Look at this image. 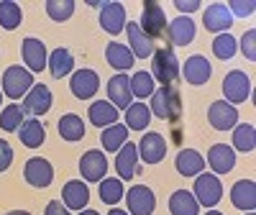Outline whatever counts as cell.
<instances>
[{
	"mask_svg": "<svg viewBox=\"0 0 256 215\" xmlns=\"http://www.w3.org/2000/svg\"><path fill=\"white\" fill-rule=\"evenodd\" d=\"M208 164L216 174H228V172L236 166V152L226 144H216V146H210V152H208Z\"/></svg>",
	"mask_w": 256,
	"mask_h": 215,
	"instance_id": "obj_23",
	"label": "cell"
},
{
	"mask_svg": "<svg viewBox=\"0 0 256 215\" xmlns=\"http://www.w3.org/2000/svg\"><path fill=\"white\" fill-rule=\"evenodd\" d=\"M246 215H256V212H246Z\"/></svg>",
	"mask_w": 256,
	"mask_h": 215,
	"instance_id": "obj_51",
	"label": "cell"
},
{
	"mask_svg": "<svg viewBox=\"0 0 256 215\" xmlns=\"http://www.w3.org/2000/svg\"><path fill=\"white\" fill-rule=\"evenodd\" d=\"M138 148V159H144V164H159L166 156V141L162 134H144V138L136 144Z\"/></svg>",
	"mask_w": 256,
	"mask_h": 215,
	"instance_id": "obj_17",
	"label": "cell"
},
{
	"mask_svg": "<svg viewBox=\"0 0 256 215\" xmlns=\"http://www.w3.org/2000/svg\"><path fill=\"white\" fill-rule=\"evenodd\" d=\"M169 212L172 215H200V205L190 190H177L169 198Z\"/></svg>",
	"mask_w": 256,
	"mask_h": 215,
	"instance_id": "obj_29",
	"label": "cell"
},
{
	"mask_svg": "<svg viewBox=\"0 0 256 215\" xmlns=\"http://www.w3.org/2000/svg\"><path fill=\"white\" fill-rule=\"evenodd\" d=\"M80 174L84 177V182H102L108 174V159L100 148H90L84 152L80 159Z\"/></svg>",
	"mask_w": 256,
	"mask_h": 215,
	"instance_id": "obj_8",
	"label": "cell"
},
{
	"mask_svg": "<svg viewBox=\"0 0 256 215\" xmlns=\"http://www.w3.org/2000/svg\"><path fill=\"white\" fill-rule=\"evenodd\" d=\"M208 120L216 131H230V128L238 126V110L236 105H230L226 100H216L208 108Z\"/></svg>",
	"mask_w": 256,
	"mask_h": 215,
	"instance_id": "obj_9",
	"label": "cell"
},
{
	"mask_svg": "<svg viewBox=\"0 0 256 215\" xmlns=\"http://www.w3.org/2000/svg\"><path fill=\"white\" fill-rule=\"evenodd\" d=\"M116 172H118V180H120V182L136 177L138 172H141V166H138V148H136V144L126 141V144L118 148V154H116Z\"/></svg>",
	"mask_w": 256,
	"mask_h": 215,
	"instance_id": "obj_13",
	"label": "cell"
},
{
	"mask_svg": "<svg viewBox=\"0 0 256 215\" xmlns=\"http://www.w3.org/2000/svg\"><path fill=\"white\" fill-rule=\"evenodd\" d=\"M192 195H195L198 205L216 208L223 198V184H220L218 174H198L195 187H192Z\"/></svg>",
	"mask_w": 256,
	"mask_h": 215,
	"instance_id": "obj_4",
	"label": "cell"
},
{
	"mask_svg": "<svg viewBox=\"0 0 256 215\" xmlns=\"http://www.w3.org/2000/svg\"><path fill=\"white\" fill-rule=\"evenodd\" d=\"M180 74H184V80L190 84H205L212 74V67H210V62L205 56L195 54V56H190L184 62V67H180Z\"/></svg>",
	"mask_w": 256,
	"mask_h": 215,
	"instance_id": "obj_22",
	"label": "cell"
},
{
	"mask_svg": "<svg viewBox=\"0 0 256 215\" xmlns=\"http://www.w3.org/2000/svg\"><path fill=\"white\" fill-rule=\"evenodd\" d=\"M52 102H54V98H52V90L46 88V84H34V88L28 90V95L24 98V113L38 118V116L49 113Z\"/></svg>",
	"mask_w": 256,
	"mask_h": 215,
	"instance_id": "obj_18",
	"label": "cell"
},
{
	"mask_svg": "<svg viewBox=\"0 0 256 215\" xmlns=\"http://www.w3.org/2000/svg\"><path fill=\"white\" fill-rule=\"evenodd\" d=\"M230 16H238V18H246V16H254L256 10V3L254 0H230V3H226Z\"/></svg>",
	"mask_w": 256,
	"mask_h": 215,
	"instance_id": "obj_41",
	"label": "cell"
},
{
	"mask_svg": "<svg viewBox=\"0 0 256 215\" xmlns=\"http://www.w3.org/2000/svg\"><path fill=\"white\" fill-rule=\"evenodd\" d=\"M154 90H156V82H154V77L148 74V72H136V74L131 77V95L138 98L141 102H144L146 98H152Z\"/></svg>",
	"mask_w": 256,
	"mask_h": 215,
	"instance_id": "obj_36",
	"label": "cell"
},
{
	"mask_svg": "<svg viewBox=\"0 0 256 215\" xmlns=\"http://www.w3.org/2000/svg\"><path fill=\"white\" fill-rule=\"evenodd\" d=\"M20 52H24V62H26V67L31 74L36 72H44L46 70V62H49V52L44 46V41L41 38H24V44H20Z\"/></svg>",
	"mask_w": 256,
	"mask_h": 215,
	"instance_id": "obj_11",
	"label": "cell"
},
{
	"mask_svg": "<svg viewBox=\"0 0 256 215\" xmlns=\"http://www.w3.org/2000/svg\"><path fill=\"white\" fill-rule=\"evenodd\" d=\"M74 0H46V13L52 20L62 24V20H70L72 13H74Z\"/></svg>",
	"mask_w": 256,
	"mask_h": 215,
	"instance_id": "obj_40",
	"label": "cell"
},
{
	"mask_svg": "<svg viewBox=\"0 0 256 215\" xmlns=\"http://www.w3.org/2000/svg\"><path fill=\"white\" fill-rule=\"evenodd\" d=\"M44 215H72L70 212V208L64 205L62 200H52L49 205H46V210H44Z\"/></svg>",
	"mask_w": 256,
	"mask_h": 215,
	"instance_id": "obj_44",
	"label": "cell"
},
{
	"mask_svg": "<svg viewBox=\"0 0 256 215\" xmlns=\"http://www.w3.org/2000/svg\"><path fill=\"white\" fill-rule=\"evenodd\" d=\"M24 180L31 184V187H38V190H44L54 182V166L49 159H41V156H34L26 162L24 166Z\"/></svg>",
	"mask_w": 256,
	"mask_h": 215,
	"instance_id": "obj_10",
	"label": "cell"
},
{
	"mask_svg": "<svg viewBox=\"0 0 256 215\" xmlns=\"http://www.w3.org/2000/svg\"><path fill=\"white\" fill-rule=\"evenodd\" d=\"M148 123H152V110H148V105H144L138 100V102H131L126 108V128L128 131H146Z\"/></svg>",
	"mask_w": 256,
	"mask_h": 215,
	"instance_id": "obj_30",
	"label": "cell"
},
{
	"mask_svg": "<svg viewBox=\"0 0 256 215\" xmlns=\"http://www.w3.org/2000/svg\"><path fill=\"white\" fill-rule=\"evenodd\" d=\"M108 215H128V212H126V210H120V208H113Z\"/></svg>",
	"mask_w": 256,
	"mask_h": 215,
	"instance_id": "obj_47",
	"label": "cell"
},
{
	"mask_svg": "<svg viewBox=\"0 0 256 215\" xmlns=\"http://www.w3.org/2000/svg\"><path fill=\"white\" fill-rule=\"evenodd\" d=\"M31 88H34V74L26 67L13 64V67H8L3 72V95H8L10 100L26 98Z\"/></svg>",
	"mask_w": 256,
	"mask_h": 215,
	"instance_id": "obj_3",
	"label": "cell"
},
{
	"mask_svg": "<svg viewBox=\"0 0 256 215\" xmlns=\"http://www.w3.org/2000/svg\"><path fill=\"white\" fill-rule=\"evenodd\" d=\"M62 202L67 205L70 210H84L90 202V190L82 180H70L67 184L62 187Z\"/></svg>",
	"mask_w": 256,
	"mask_h": 215,
	"instance_id": "obj_20",
	"label": "cell"
},
{
	"mask_svg": "<svg viewBox=\"0 0 256 215\" xmlns=\"http://www.w3.org/2000/svg\"><path fill=\"white\" fill-rule=\"evenodd\" d=\"M174 8L182 10V16H187L192 10H200V0H174Z\"/></svg>",
	"mask_w": 256,
	"mask_h": 215,
	"instance_id": "obj_45",
	"label": "cell"
},
{
	"mask_svg": "<svg viewBox=\"0 0 256 215\" xmlns=\"http://www.w3.org/2000/svg\"><path fill=\"white\" fill-rule=\"evenodd\" d=\"M10 164H13V146L6 138H0V174L8 172Z\"/></svg>",
	"mask_w": 256,
	"mask_h": 215,
	"instance_id": "obj_43",
	"label": "cell"
},
{
	"mask_svg": "<svg viewBox=\"0 0 256 215\" xmlns=\"http://www.w3.org/2000/svg\"><path fill=\"white\" fill-rule=\"evenodd\" d=\"M205 215H226V212H218V210H208Z\"/></svg>",
	"mask_w": 256,
	"mask_h": 215,
	"instance_id": "obj_49",
	"label": "cell"
},
{
	"mask_svg": "<svg viewBox=\"0 0 256 215\" xmlns=\"http://www.w3.org/2000/svg\"><path fill=\"white\" fill-rule=\"evenodd\" d=\"M202 26L208 28V31H212V34H228L230 31V26H233V16H230V10H228V6L226 3H212V6H208L205 10H202Z\"/></svg>",
	"mask_w": 256,
	"mask_h": 215,
	"instance_id": "obj_12",
	"label": "cell"
},
{
	"mask_svg": "<svg viewBox=\"0 0 256 215\" xmlns=\"http://www.w3.org/2000/svg\"><path fill=\"white\" fill-rule=\"evenodd\" d=\"M126 34H128V49H131L134 56L146 59L154 54V38H148L138 24H126Z\"/></svg>",
	"mask_w": 256,
	"mask_h": 215,
	"instance_id": "obj_24",
	"label": "cell"
},
{
	"mask_svg": "<svg viewBox=\"0 0 256 215\" xmlns=\"http://www.w3.org/2000/svg\"><path fill=\"white\" fill-rule=\"evenodd\" d=\"M174 166L182 177H198L205 169V159L200 156V152H195V148H182L174 159Z\"/></svg>",
	"mask_w": 256,
	"mask_h": 215,
	"instance_id": "obj_27",
	"label": "cell"
},
{
	"mask_svg": "<svg viewBox=\"0 0 256 215\" xmlns=\"http://www.w3.org/2000/svg\"><path fill=\"white\" fill-rule=\"evenodd\" d=\"M80 215H100L98 210H90V208H84V210H80Z\"/></svg>",
	"mask_w": 256,
	"mask_h": 215,
	"instance_id": "obj_46",
	"label": "cell"
},
{
	"mask_svg": "<svg viewBox=\"0 0 256 215\" xmlns=\"http://www.w3.org/2000/svg\"><path fill=\"white\" fill-rule=\"evenodd\" d=\"M18 138H20V144H24L26 148H38L41 144L46 141V128H44V123H41L38 118H26L24 123H20V128H18Z\"/></svg>",
	"mask_w": 256,
	"mask_h": 215,
	"instance_id": "obj_25",
	"label": "cell"
},
{
	"mask_svg": "<svg viewBox=\"0 0 256 215\" xmlns=\"http://www.w3.org/2000/svg\"><path fill=\"white\" fill-rule=\"evenodd\" d=\"M126 24L128 20H126V6L123 3H102L100 6V26H102L105 34L116 36L126 28Z\"/></svg>",
	"mask_w": 256,
	"mask_h": 215,
	"instance_id": "obj_19",
	"label": "cell"
},
{
	"mask_svg": "<svg viewBox=\"0 0 256 215\" xmlns=\"http://www.w3.org/2000/svg\"><path fill=\"white\" fill-rule=\"evenodd\" d=\"M88 113H90V123L98 126V128H108V126L118 123V116H120L108 100H98V102H92Z\"/></svg>",
	"mask_w": 256,
	"mask_h": 215,
	"instance_id": "obj_31",
	"label": "cell"
},
{
	"mask_svg": "<svg viewBox=\"0 0 256 215\" xmlns=\"http://www.w3.org/2000/svg\"><path fill=\"white\" fill-rule=\"evenodd\" d=\"M126 205H128V215H152L156 210V198L152 187L134 184L126 192Z\"/></svg>",
	"mask_w": 256,
	"mask_h": 215,
	"instance_id": "obj_7",
	"label": "cell"
},
{
	"mask_svg": "<svg viewBox=\"0 0 256 215\" xmlns=\"http://www.w3.org/2000/svg\"><path fill=\"white\" fill-rule=\"evenodd\" d=\"M24 20V10L13 0H0V28L6 31H16Z\"/></svg>",
	"mask_w": 256,
	"mask_h": 215,
	"instance_id": "obj_35",
	"label": "cell"
},
{
	"mask_svg": "<svg viewBox=\"0 0 256 215\" xmlns=\"http://www.w3.org/2000/svg\"><path fill=\"white\" fill-rule=\"evenodd\" d=\"M59 136L64 141H82L84 138V120L77 116V113H67V116H62L59 123Z\"/></svg>",
	"mask_w": 256,
	"mask_h": 215,
	"instance_id": "obj_32",
	"label": "cell"
},
{
	"mask_svg": "<svg viewBox=\"0 0 256 215\" xmlns=\"http://www.w3.org/2000/svg\"><path fill=\"white\" fill-rule=\"evenodd\" d=\"M233 152H244V154H251L256 148V128L251 123H241L233 128Z\"/></svg>",
	"mask_w": 256,
	"mask_h": 215,
	"instance_id": "obj_33",
	"label": "cell"
},
{
	"mask_svg": "<svg viewBox=\"0 0 256 215\" xmlns=\"http://www.w3.org/2000/svg\"><path fill=\"white\" fill-rule=\"evenodd\" d=\"M108 102L116 108V110H126L128 105L134 102V95H131V77L128 74H113L108 80Z\"/></svg>",
	"mask_w": 256,
	"mask_h": 215,
	"instance_id": "obj_14",
	"label": "cell"
},
{
	"mask_svg": "<svg viewBox=\"0 0 256 215\" xmlns=\"http://www.w3.org/2000/svg\"><path fill=\"white\" fill-rule=\"evenodd\" d=\"M100 200L108 202V205H116L123 200V182L118 177H108L100 182Z\"/></svg>",
	"mask_w": 256,
	"mask_h": 215,
	"instance_id": "obj_39",
	"label": "cell"
},
{
	"mask_svg": "<svg viewBox=\"0 0 256 215\" xmlns=\"http://www.w3.org/2000/svg\"><path fill=\"white\" fill-rule=\"evenodd\" d=\"M223 95H226L223 100L230 102V105L246 102L251 98V80H248V74L241 72V70L228 72L226 80H223Z\"/></svg>",
	"mask_w": 256,
	"mask_h": 215,
	"instance_id": "obj_6",
	"label": "cell"
},
{
	"mask_svg": "<svg viewBox=\"0 0 256 215\" xmlns=\"http://www.w3.org/2000/svg\"><path fill=\"white\" fill-rule=\"evenodd\" d=\"M230 202L244 212H254L256 208V182L254 180H238L230 187Z\"/></svg>",
	"mask_w": 256,
	"mask_h": 215,
	"instance_id": "obj_21",
	"label": "cell"
},
{
	"mask_svg": "<svg viewBox=\"0 0 256 215\" xmlns=\"http://www.w3.org/2000/svg\"><path fill=\"white\" fill-rule=\"evenodd\" d=\"M138 26H141V31H144L148 38L164 36V31H166V16H164L162 3H156V0H146V3H144V10H141Z\"/></svg>",
	"mask_w": 256,
	"mask_h": 215,
	"instance_id": "obj_5",
	"label": "cell"
},
{
	"mask_svg": "<svg viewBox=\"0 0 256 215\" xmlns=\"http://www.w3.org/2000/svg\"><path fill=\"white\" fill-rule=\"evenodd\" d=\"M105 59H108V64L120 74H126L128 70L134 67V62H136V56L131 54V49L128 46H123V44H118V41H110L108 46H105Z\"/></svg>",
	"mask_w": 256,
	"mask_h": 215,
	"instance_id": "obj_26",
	"label": "cell"
},
{
	"mask_svg": "<svg viewBox=\"0 0 256 215\" xmlns=\"http://www.w3.org/2000/svg\"><path fill=\"white\" fill-rule=\"evenodd\" d=\"M24 116H26V113H24V108H20V105H16V102L6 105L3 113H0V128H3L6 134L18 131L20 123H24Z\"/></svg>",
	"mask_w": 256,
	"mask_h": 215,
	"instance_id": "obj_37",
	"label": "cell"
},
{
	"mask_svg": "<svg viewBox=\"0 0 256 215\" xmlns=\"http://www.w3.org/2000/svg\"><path fill=\"white\" fill-rule=\"evenodd\" d=\"M241 54L248 62H256V28H248L241 38Z\"/></svg>",
	"mask_w": 256,
	"mask_h": 215,
	"instance_id": "obj_42",
	"label": "cell"
},
{
	"mask_svg": "<svg viewBox=\"0 0 256 215\" xmlns=\"http://www.w3.org/2000/svg\"><path fill=\"white\" fill-rule=\"evenodd\" d=\"M6 215H31V212H26V210H10V212H6Z\"/></svg>",
	"mask_w": 256,
	"mask_h": 215,
	"instance_id": "obj_48",
	"label": "cell"
},
{
	"mask_svg": "<svg viewBox=\"0 0 256 215\" xmlns=\"http://www.w3.org/2000/svg\"><path fill=\"white\" fill-rule=\"evenodd\" d=\"M46 70H49L52 77H56V80L72 74V72H74V56H72V52H70V49H64V46L54 49V52L49 54Z\"/></svg>",
	"mask_w": 256,
	"mask_h": 215,
	"instance_id": "obj_28",
	"label": "cell"
},
{
	"mask_svg": "<svg viewBox=\"0 0 256 215\" xmlns=\"http://www.w3.org/2000/svg\"><path fill=\"white\" fill-rule=\"evenodd\" d=\"M166 38L172 46H187L195 41V20L190 16H177L174 20H169L166 24Z\"/></svg>",
	"mask_w": 256,
	"mask_h": 215,
	"instance_id": "obj_15",
	"label": "cell"
},
{
	"mask_svg": "<svg viewBox=\"0 0 256 215\" xmlns=\"http://www.w3.org/2000/svg\"><path fill=\"white\" fill-rule=\"evenodd\" d=\"M152 74L156 82H162V88L164 84H174L180 80V59L172 49H154L152 54Z\"/></svg>",
	"mask_w": 256,
	"mask_h": 215,
	"instance_id": "obj_2",
	"label": "cell"
},
{
	"mask_svg": "<svg viewBox=\"0 0 256 215\" xmlns=\"http://www.w3.org/2000/svg\"><path fill=\"white\" fill-rule=\"evenodd\" d=\"M236 49H238V41L230 34H218L216 38H212V54H216L218 59H223V62L236 54Z\"/></svg>",
	"mask_w": 256,
	"mask_h": 215,
	"instance_id": "obj_38",
	"label": "cell"
},
{
	"mask_svg": "<svg viewBox=\"0 0 256 215\" xmlns=\"http://www.w3.org/2000/svg\"><path fill=\"white\" fill-rule=\"evenodd\" d=\"M0 105H3V92H0Z\"/></svg>",
	"mask_w": 256,
	"mask_h": 215,
	"instance_id": "obj_50",
	"label": "cell"
},
{
	"mask_svg": "<svg viewBox=\"0 0 256 215\" xmlns=\"http://www.w3.org/2000/svg\"><path fill=\"white\" fill-rule=\"evenodd\" d=\"M148 110H152V116H156L162 120H177L180 113H182L180 90L174 88V84H164V88L154 90L152 102H148Z\"/></svg>",
	"mask_w": 256,
	"mask_h": 215,
	"instance_id": "obj_1",
	"label": "cell"
},
{
	"mask_svg": "<svg viewBox=\"0 0 256 215\" xmlns=\"http://www.w3.org/2000/svg\"><path fill=\"white\" fill-rule=\"evenodd\" d=\"M100 88V77L95 70H80V72H72L70 77V90L77 100H90Z\"/></svg>",
	"mask_w": 256,
	"mask_h": 215,
	"instance_id": "obj_16",
	"label": "cell"
},
{
	"mask_svg": "<svg viewBox=\"0 0 256 215\" xmlns=\"http://www.w3.org/2000/svg\"><path fill=\"white\" fill-rule=\"evenodd\" d=\"M100 141H102L105 152H118V148L128 141V128H126L123 123H113V126H108V128H102Z\"/></svg>",
	"mask_w": 256,
	"mask_h": 215,
	"instance_id": "obj_34",
	"label": "cell"
}]
</instances>
